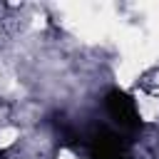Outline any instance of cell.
<instances>
[{
	"label": "cell",
	"mask_w": 159,
	"mask_h": 159,
	"mask_svg": "<svg viewBox=\"0 0 159 159\" xmlns=\"http://www.w3.org/2000/svg\"><path fill=\"white\" fill-rule=\"evenodd\" d=\"M104 112L107 117L114 122V127L127 134L132 139V134H137L142 129V117H139V109L134 104V99L122 92V89H109L104 94Z\"/></svg>",
	"instance_id": "obj_2"
},
{
	"label": "cell",
	"mask_w": 159,
	"mask_h": 159,
	"mask_svg": "<svg viewBox=\"0 0 159 159\" xmlns=\"http://www.w3.org/2000/svg\"><path fill=\"white\" fill-rule=\"evenodd\" d=\"M57 132H60V139L65 147L82 152L87 159H132V154H129L132 139L127 134H122L119 129H112L107 124L77 129L67 122H60Z\"/></svg>",
	"instance_id": "obj_1"
}]
</instances>
